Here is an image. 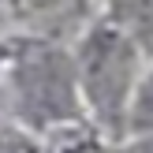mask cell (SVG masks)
Listing matches in <instances>:
<instances>
[{
	"label": "cell",
	"mask_w": 153,
	"mask_h": 153,
	"mask_svg": "<svg viewBox=\"0 0 153 153\" xmlns=\"http://www.w3.org/2000/svg\"><path fill=\"white\" fill-rule=\"evenodd\" d=\"M86 86L101 101V108L116 105L127 86V49L116 34L101 30L86 45Z\"/></svg>",
	"instance_id": "6da1fadb"
},
{
	"label": "cell",
	"mask_w": 153,
	"mask_h": 153,
	"mask_svg": "<svg viewBox=\"0 0 153 153\" xmlns=\"http://www.w3.org/2000/svg\"><path fill=\"white\" fill-rule=\"evenodd\" d=\"M26 105L45 112V116L64 112L71 105L67 79H64V67H60L56 56H41L34 67H26Z\"/></svg>",
	"instance_id": "7a4b0ae2"
},
{
	"label": "cell",
	"mask_w": 153,
	"mask_h": 153,
	"mask_svg": "<svg viewBox=\"0 0 153 153\" xmlns=\"http://www.w3.org/2000/svg\"><path fill=\"white\" fill-rule=\"evenodd\" d=\"M4 153H19V149H15V146H11V149H4Z\"/></svg>",
	"instance_id": "3957f363"
}]
</instances>
